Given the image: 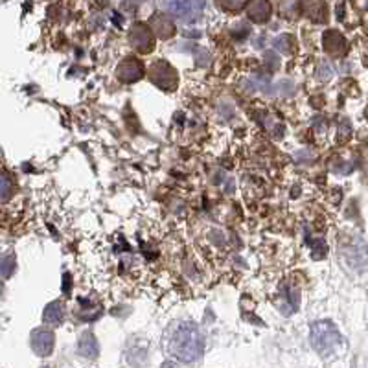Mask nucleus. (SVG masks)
Returning <instances> with one entry per match:
<instances>
[{
    "label": "nucleus",
    "instance_id": "1",
    "mask_svg": "<svg viewBox=\"0 0 368 368\" xmlns=\"http://www.w3.org/2000/svg\"><path fill=\"white\" fill-rule=\"evenodd\" d=\"M164 346L167 354L178 361L196 362L205 354V337L197 324L190 320H173L164 331Z\"/></svg>",
    "mask_w": 368,
    "mask_h": 368
},
{
    "label": "nucleus",
    "instance_id": "2",
    "mask_svg": "<svg viewBox=\"0 0 368 368\" xmlns=\"http://www.w3.org/2000/svg\"><path fill=\"white\" fill-rule=\"evenodd\" d=\"M309 340H311L313 350L324 359L337 356L340 346H343V335L339 334V329L331 320L313 323L311 331H309Z\"/></svg>",
    "mask_w": 368,
    "mask_h": 368
},
{
    "label": "nucleus",
    "instance_id": "3",
    "mask_svg": "<svg viewBox=\"0 0 368 368\" xmlns=\"http://www.w3.org/2000/svg\"><path fill=\"white\" fill-rule=\"evenodd\" d=\"M147 78L155 87H159L161 90H166V92H173L178 87L177 70L164 59H156L155 63H151Z\"/></svg>",
    "mask_w": 368,
    "mask_h": 368
},
{
    "label": "nucleus",
    "instance_id": "4",
    "mask_svg": "<svg viewBox=\"0 0 368 368\" xmlns=\"http://www.w3.org/2000/svg\"><path fill=\"white\" fill-rule=\"evenodd\" d=\"M164 6L183 23H196L205 12V0H164Z\"/></svg>",
    "mask_w": 368,
    "mask_h": 368
},
{
    "label": "nucleus",
    "instance_id": "5",
    "mask_svg": "<svg viewBox=\"0 0 368 368\" xmlns=\"http://www.w3.org/2000/svg\"><path fill=\"white\" fill-rule=\"evenodd\" d=\"M129 45L140 54H151L155 48V34L150 24L136 23L129 30Z\"/></svg>",
    "mask_w": 368,
    "mask_h": 368
},
{
    "label": "nucleus",
    "instance_id": "6",
    "mask_svg": "<svg viewBox=\"0 0 368 368\" xmlns=\"http://www.w3.org/2000/svg\"><path fill=\"white\" fill-rule=\"evenodd\" d=\"M116 78L122 83H136L144 78V65L136 57H125L116 67Z\"/></svg>",
    "mask_w": 368,
    "mask_h": 368
},
{
    "label": "nucleus",
    "instance_id": "7",
    "mask_svg": "<svg viewBox=\"0 0 368 368\" xmlns=\"http://www.w3.org/2000/svg\"><path fill=\"white\" fill-rule=\"evenodd\" d=\"M56 346V335L50 329H35L32 334V350L39 357H48Z\"/></svg>",
    "mask_w": 368,
    "mask_h": 368
},
{
    "label": "nucleus",
    "instance_id": "8",
    "mask_svg": "<svg viewBox=\"0 0 368 368\" xmlns=\"http://www.w3.org/2000/svg\"><path fill=\"white\" fill-rule=\"evenodd\" d=\"M323 46L326 54L334 57H343L348 52V43H346L345 35L339 34L337 30H328L323 35Z\"/></svg>",
    "mask_w": 368,
    "mask_h": 368
},
{
    "label": "nucleus",
    "instance_id": "9",
    "mask_svg": "<svg viewBox=\"0 0 368 368\" xmlns=\"http://www.w3.org/2000/svg\"><path fill=\"white\" fill-rule=\"evenodd\" d=\"M245 12L247 17L251 19L252 23L263 24L271 19L273 8H271L269 0H249L245 4Z\"/></svg>",
    "mask_w": 368,
    "mask_h": 368
},
{
    "label": "nucleus",
    "instance_id": "10",
    "mask_svg": "<svg viewBox=\"0 0 368 368\" xmlns=\"http://www.w3.org/2000/svg\"><path fill=\"white\" fill-rule=\"evenodd\" d=\"M150 26L153 30V34L156 37H161V39H172L177 28H175V24L170 17H167L166 13H153V17L150 21Z\"/></svg>",
    "mask_w": 368,
    "mask_h": 368
},
{
    "label": "nucleus",
    "instance_id": "11",
    "mask_svg": "<svg viewBox=\"0 0 368 368\" xmlns=\"http://www.w3.org/2000/svg\"><path fill=\"white\" fill-rule=\"evenodd\" d=\"M302 13L306 15L309 21L317 24H323L328 21V8L320 0H304L302 2Z\"/></svg>",
    "mask_w": 368,
    "mask_h": 368
},
{
    "label": "nucleus",
    "instance_id": "12",
    "mask_svg": "<svg viewBox=\"0 0 368 368\" xmlns=\"http://www.w3.org/2000/svg\"><path fill=\"white\" fill-rule=\"evenodd\" d=\"M78 351L79 356L85 357V359H96L100 356V345H98L92 331H83L81 334L78 340Z\"/></svg>",
    "mask_w": 368,
    "mask_h": 368
},
{
    "label": "nucleus",
    "instance_id": "13",
    "mask_svg": "<svg viewBox=\"0 0 368 368\" xmlns=\"http://www.w3.org/2000/svg\"><path fill=\"white\" fill-rule=\"evenodd\" d=\"M43 320H45V324H48V326H59V324L65 320V304L59 300L50 302V304L45 307Z\"/></svg>",
    "mask_w": 368,
    "mask_h": 368
},
{
    "label": "nucleus",
    "instance_id": "14",
    "mask_svg": "<svg viewBox=\"0 0 368 368\" xmlns=\"http://www.w3.org/2000/svg\"><path fill=\"white\" fill-rule=\"evenodd\" d=\"M274 48L284 52V54H291V52L295 50V39L291 35H280V37L274 39Z\"/></svg>",
    "mask_w": 368,
    "mask_h": 368
},
{
    "label": "nucleus",
    "instance_id": "15",
    "mask_svg": "<svg viewBox=\"0 0 368 368\" xmlns=\"http://www.w3.org/2000/svg\"><path fill=\"white\" fill-rule=\"evenodd\" d=\"M13 194V183L8 175H0V203L8 201Z\"/></svg>",
    "mask_w": 368,
    "mask_h": 368
},
{
    "label": "nucleus",
    "instance_id": "16",
    "mask_svg": "<svg viewBox=\"0 0 368 368\" xmlns=\"http://www.w3.org/2000/svg\"><path fill=\"white\" fill-rule=\"evenodd\" d=\"M13 271H15V258L10 254V256L2 258L0 260V274L4 276V278H10L13 274Z\"/></svg>",
    "mask_w": 368,
    "mask_h": 368
},
{
    "label": "nucleus",
    "instance_id": "17",
    "mask_svg": "<svg viewBox=\"0 0 368 368\" xmlns=\"http://www.w3.org/2000/svg\"><path fill=\"white\" fill-rule=\"evenodd\" d=\"M309 243H311V254L315 260H320V258L326 256V251H328V249H326V243H324L323 238H315V240L309 241Z\"/></svg>",
    "mask_w": 368,
    "mask_h": 368
},
{
    "label": "nucleus",
    "instance_id": "18",
    "mask_svg": "<svg viewBox=\"0 0 368 368\" xmlns=\"http://www.w3.org/2000/svg\"><path fill=\"white\" fill-rule=\"evenodd\" d=\"M245 4V0H219V6L227 12H238Z\"/></svg>",
    "mask_w": 368,
    "mask_h": 368
},
{
    "label": "nucleus",
    "instance_id": "19",
    "mask_svg": "<svg viewBox=\"0 0 368 368\" xmlns=\"http://www.w3.org/2000/svg\"><path fill=\"white\" fill-rule=\"evenodd\" d=\"M2 295H4V284L0 282V298H2Z\"/></svg>",
    "mask_w": 368,
    "mask_h": 368
}]
</instances>
